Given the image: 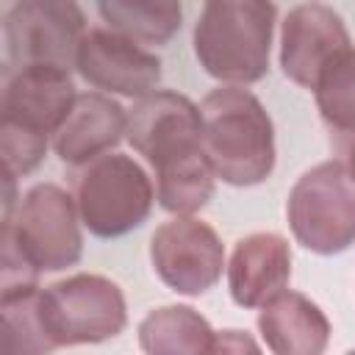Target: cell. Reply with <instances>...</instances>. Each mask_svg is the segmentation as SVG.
I'll list each match as a JSON object with an SVG mask.
<instances>
[{
    "mask_svg": "<svg viewBox=\"0 0 355 355\" xmlns=\"http://www.w3.org/2000/svg\"><path fill=\"white\" fill-rule=\"evenodd\" d=\"M78 75L97 92L139 100L158 89L161 58L114 28H89L75 55Z\"/></svg>",
    "mask_w": 355,
    "mask_h": 355,
    "instance_id": "30bf717a",
    "label": "cell"
},
{
    "mask_svg": "<svg viewBox=\"0 0 355 355\" xmlns=\"http://www.w3.org/2000/svg\"><path fill=\"white\" fill-rule=\"evenodd\" d=\"M202 150L216 180L247 189L275 172V125L263 103L244 86L222 83L200 103Z\"/></svg>",
    "mask_w": 355,
    "mask_h": 355,
    "instance_id": "7a4b0ae2",
    "label": "cell"
},
{
    "mask_svg": "<svg viewBox=\"0 0 355 355\" xmlns=\"http://www.w3.org/2000/svg\"><path fill=\"white\" fill-rule=\"evenodd\" d=\"M128 144L155 175V200L172 214H197L216 189V175L202 150L200 105L172 89H155L128 111Z\"/></svg>",
    "mask_w": 355,
    "mask_h": 355,
    "instance_id": "6da1fadb",
    "label": "cell"
},
{
    "mask_svg": "<svg viewBox=\"0 0 355 355\" xmlns=\"http://www.w3.org/2000/svg\"><path fill=\"white\" fill-rule=\"evenodd\" d=\"M42 269L17 244L8 227H0V302L39 288Z\"/></svg>",
    "mask_w": 355,
    "mask_h": 355,
    "instance_id": "ffe728a7",
    "label": "cell"
},
{
    "mask_svg": "<svg viewBox=\"0 0 355 355\" xmlns=\"http://www.w3.org/2000/svg\"><path fill=\"white\" fill-rule=\"evenodd\" d=\"M275 22V0H202L194 55L219 83H258L269 72Z\"/></svg>",
    "mask_w": 355,
    "mask_h": 355,
    "instance_id": "3957f363",
    "label": "cell"
},
{
    "mask_svg": "<svg viewBox=\"0 0 355 355\" xmlns=\"http://www.w3.org/2000/svg\"><path fill=\"white\" fill-rule=\"evenodd\" d=\"M97 8L108 28L147 47L166 44L183 22L180 0H97Z\"/></svg>",
    "mask_w": 355,
    "mask_h": 355,
    "instance_id": "e0dca14e",
    "label": "cell"
},
{
    "mask_svg": "<svg viewBox=\"0 0 355 355\" xmlns=\"http://www.w3.org/2000/svg\"><path fill=\"white\" fill-rule=\"evenodd\" d=\"M6 50L11 67H75L86 17L78 0H17L6 11Z\"/></svg>",
    "mask_w": 355,
    "mask_h": 355,
    "instance_id": "9c48e42d",
    "label": "cell"
},
{
    "mask_svg": "<svg viewBox=\"0 0 355 355\" xmlns=\"http://www.w3.org/2000/svg\"><path fill=\"white\" fill-rule=\"evenodd\" d=\"M258 352V341H252L247 336V330H216V341H214V352Z\"/></svg>",
    "mask_w": 355,
    "mask_h": 355,
    "instance_id": "44dd1931",
    "label": "cell"
},
{
    "mask_svg": "<svg viewBox=\"0 0 355 355\" xmlns=\"http://www.w3.org/2000/svg\"><path fill=\"white\" fill-rule=\"evenodd\" d=\"M78 169L75 202L92 236L119 239L147 222L155 202V186L133 155L111 150Z\"/></svg>",
    "mask_w": 355,
    "mask_h": 355,
    "instance_id": "5b68a950",
    "label": "cell"
},
{
    "mask_svg": "<svg viewBox=\"0 0 355 355\" xmlns=\"http://www.w3.org/2000/svg\"><path fill=\"white\" fill-rule=\"evenodd\" d=\"M258 333L275 355H319L327 349L333 327L311 297L283 288L258 308Z\"/></svg>",
    "mask_w": 355,
    "mask_h": 355,
    "instance_id": "9a60e30c",
    "label": "cell"
},
{
    "mask_svg": "<svg viewBox=\"0 0 355 355\" xmlns=\"http://www.w3.org/2000/svg\"><path fill=\"white\" fill-rule=\"evenodd\" d=\"M286 219L297 244L316 255H338L355 244V178L338 158L302 172L288 191Z\"/></svg>",
    "mask_w": 355,
    "mask_h": 355,
    "instance_id": "8992f818",
    "label": "cell"
},
{
    "mask_svg": "<svg viewBox=\"0 0 355 355\" xmlns=\"http://www.w3.org/2000/svg\"><path fill=\"white\" fill-rule=\"evenodd\" d=\"M36 313L50 349L100 344L128 327L122 288L94 272H78L36 291Z\"/></svg>",
    "mask_w": 355,
    "mask_h": 355,
    "instance_id": "277c9868",
    "label": "cell"
},
{
    "mask_svg": "<svg viewBox=\"0 0 355 355\" xmlns=\"http://www.w3.org/2000/svg\"><path fill=\"white\" fill-rule=\"evenodd\" d=\"M75 194L55 183L31 186L14 214L3 219L17 244L31 255L42 272H61L75 266L83 255V233Z\"/></svg>",
    "mask_w": 355,
    "mask_h": 355,
    "instance_id": "52a82bcc",
    "label": "cell"
},
{
    "mask_svg": "<svg viewBox=\"0 0 355 355\" xmlns=\"http://www.w3.org/2000/svg\"><path fill=\"white\" fill-rule=\"evenodd\" d=\"M349 47V31L327 3H300L280 22V69L302 89H313L324 67Z\"/></svg>",
    "mask_w": 355,
    "mask_h": 355,
    "instance_id": "8fae6325",
    "label": "cell"
},
{
    "mask_svg": "<svg viewBox=\"0 0 355 355\" xmlns=\"http://www.w3.org/2000/svg\"><path fill=\"white\" fill-rule=\"evenodd\" d=\"M150 263L161 283L183 297L211 291L227 261L219 233L194 214L172 216L150 236Z\"/></svg>",
    "mask_w": 355,
    "mask_h": 355,
    "instance_id": "ba28073f",
    "label": "cell"
},
{
    "mask_svg": "<svg viewBox=\"0 0 355 355\" xmlns=\"http://www.w3.org/2000/svg\"><path fill=\"white\" fill-rule=\"evenodd\" d=\"M128 130V111L105 92H83L53 133L55 155L69 166H83L111 153Z\"/></svg>",
    "mask_w": 355,
    "mask_h": 355,
    "instance_id": "5bb4252c",
    "label": "cell"
},
{
    "mask_svg": "<svg viewBox=\"0 0 355 355\" xmlns=\"http://www.w3.org/2000/svg\"><path fill=\"white\" fill-rule=\"evenodd\" d=\"M311 92L330 133L355 139V47L327 64Z\"/></svg>",
    "mask_w": 355,
    "mask_h": 355,
    "instance_id": "ac0fdd59",
    "label": "cell"
},
{
    "mask_svg": "<svg viewBox=\"0 0 355 355\" xmlns=\"http://www.w3.org/2000/svg\"><path fill=\"white\" fill-rule=\"evenodd\" d=\"M47 144H53L50 136L0 119V155H3V169L6 172L17 175V178L31 175L44 161Z\"/></svg>",
    "mask_w": 355,
    "mask_h": 355,
    "instance_id": "d6986e66",
    "label": "cell"
},
{
    "mask_svg": "<svg viewBox=\"0 0 355 355\" xmlns=\"http://www.w3.org/2000/svg\"><path fill=\"white\" fill-rule=\"evenodd\" d=\"M75 97L78 92L67 67H55V64L14 67L3 86L0 119L53 139L58 125L72 111Z\"/></svg>",
    "mask_w": 355,
    "mask_h": 355,
    "instance_id": "7c38bea8",
    "label": "cell"
},
{
    "mask_svg": "<svg viewBox=\"0 0 355 355\" xmlns=\"http://www.w3.org/2000/svg\"><path fill=\"white\" fill-rule=\"evenodd\" d=\"M344 164H347V169H349V175L355 178V139H349L347 141V150H344Z\"/></svg>",
    "mask_w": 355,
    "mask_h": 355,
    "instance_id": "7402d4cb",
    "label": "cell"
},
{
    "mask_svg": "<svg viewBox=\"0 0 355 355\" xmlns=\"http://www.w3.org/2000/svg\"><path fill=\"white\" fill-rule=\"evenodd\" d=\"M216 330L191 305L153 308L139 322V347L150 355H202L214 352Z\"/></svg>",
    "mask_w": 355,
    "mask_h": 355,
    "instance_id": "2e32d148",
    "label": "cell"
},
{
    "mask_svg": "<svg viewBox=\"0 0 355 355\" xmlns=\"http://www.w3.org/2000/svg\"><path fill=\"white\" fill-rule=\"evenodd\" d=\"M225 275L230 300L239 308H261L266 300L288 288L291 247L280 233H250L236 241Z\"/></svg>",
    "mask_w": 355,
    "mask_h": 355,
    "instance_id": "4fadbf2b",
    "label": "cell"
}]
</instances>
